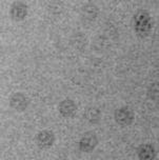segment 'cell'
Wrapping results in <instances>:
<instances>
[{"label": "cell", "instance_id": "cell-1", "mask_svg": "<svg viewBox=\"0 0 159 160\" xmlns=\"http://www.w3.org/2000/svg\"><path fill=\"white\" fill-rule=\"evenodd\" d=\"M133 25L136 35L140 38H147L153 28V19L147 10H139L133 18Z\"/></svg>", "mask_w": 159, "mask_h": 160}, {"label": "cell", "instance_id": "cell-2", "mask_svg": "<svg viewBox=\"0 0 159 160\" xmlns=\"http://www.w3.org/2000/svg\"><path fill=\"white\" fill-rule=\"evenodd\" d=\"M115 121L120 125V127H129L134 122L135 114L134 111L130 107H121L115 111L114 114Z\"/></svg>", "mask_w": 159, "mask_h": 160}, {"label": "cell", "instance_id": "cell-3", "mask_svg": "<svg viewBox=\"0 0 159 160\" xmlns=\"http://www.w3.org/2000/svg\"><path fill=\"white\" fill-rule=\"evenodd\" d=\"M35 142L39 148H49L55 142V135L49 130H42L35 136Z\"/></svg>", "mask_w": 159, "mask_h": 160}, {"label": "cell", "instance_id": "cell-4", "mask_svg": "<svg viewBox=\"0 0 159 160\" xmlns=\"http://www.w3.org/2000/svg\"><path fill=\"white\" fill-rule=\"evenodd\" d=\"M98 144V139L95 134L87 133L81 138L79 142V148L84 153H91L95 150L96 145Z\"/></svg>", "mask_w": 159, "mask_h": 160}, {"label": "cell", "instance_id": "cell-5", "mask_svg": "<svg viewBox=\"0 0 159 160\" xmlns=\"http://www.w3.org/2000/svg\"><path fill=\"white\" fill-rule=\"evenodd\" d=\"M58 110L62 117H64V118H73L76 115V112H77V105L73 100L65 99L59 103Z\"/></svg>", "mask_w": 159, "mask_h": 160}, {"label": "cell", "instance_id": "cell-6", "mask_svg": "<svg viewBox=\"0 0 159 160\" xmlns=\"http://www.w3.org/2000/svg\"><path fill=\"white\" fill-rule=\"evenodd\" d=\"M27 15V5L24 2L16 1L11 8V18L14 21H22Z\"/></svg>", "mask_w": 159, "mask_h": 160}, {"label": "cell", "instance_id": "cell-7", "mask_svg": "<svg viewBox=\"0 0 159 160\" xmlns=\"http://www.w3.org/2000/svg\"><path fill=\"white\" fill-rule=\"evenodd\" d=\"M27 104H29V100L27 99L22 93H15L13 94L10 99V105L11 108L16 110L17 112H23L27 110Z\"/></svg>", "mask_w": 159, "mask_h": 160}, {"label": "cell", "instance_id": "cell-8", "mask_svg": "<svg viewBox=\"0 0 159 160\" xmlns=\"http://www.w3.org/2000/svg\"><path fill=\"white\" fill-rule=\"evenodd\" d=\"M137 155L139 159L142 160H153L156 156V151L151 144H141L137 150Z\"/></svg>", "mask_w": 159, "mask_h": 160}, {"label": "cell", "instance_id": "cell-9", "mask_svg": "<svg viewBox=\"0 0 159 160\" xmlns=\"http://www.w3.org/2000/svg\"><path fill=\"white\" fill-rule=\"evenodd\" d=\"M86 118L89 120V122L93 124H97L100 122L101 119V112L97 108H89L86 111Z\"/></svg>", "mask_w": 159, "mask_h": 160}, {"label": "cell", "instance_id": "cell-10", "mask_svg": "<svg viewBox=\"0 0 159 160\" xmlns=\"http://www.w3.org/2000/svg\"><path fill=\"white\" fill-rule=\"evenodd\" d=\"M81 12H82L81 14H82V16H83V18H86L87 20H93L98 15V8H96L94 4L90 3V4L84 5V7L82 8Z\"/></svg>", "mask_w": 159, "mask_h": 160}, {"label": "cell", "instance_id": "cell-11", "mask_svg": "<svg viewBox=\"0 0 159 160\" xmlns=\"http://www.w3.org/2000/svg\"><path fill=\"white\" fill-rule=\"evenodd\" d=\"M150 88L153 91V95L150 96V98L153 99V100H157V97H158V84L157 83H154L152 87H150Z\"/></svg>", "mask_w": 159, "mask_h": 160}]
</instances>
